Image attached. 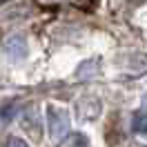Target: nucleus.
Instances as JSON below:
<instances>
[{
    "label": "nucleus",
    "instance_id": "nucleus-4",
    "mask_svg": "<svg viewBox=\"0 0 147 147\" xmlns=\"http://www.w3.org/2000/svg\"><path fill=\"white\" fill-rule=\"evenodd\" d=\"M131 127H134V131H136V134L147 136V114H134Z\"/></svg>",
    "mask_w": 147,
    "mask_h": 147
},
{
    "label": "nucleus",
    "instance_id": "nucleus-3",
    "mask_svg": "<svg viewBox=\"0 0 147 147\" xmlns=\"http://www.w3.org/2000/svg\"><path fill=\"white\" fill-rule=\"evenodd\" d=\"M100 109H102V105L96 100V98H80V100H78V111H80L83 118H87V120H96L98 114H100Z\"/></svg>",
    "mask_w": 147,
    "mask_h": 147
},
{
    "label": "nucleus",
    "instance_id": "nucleus-5",
    "mask_svg": "<svg viewBox=\"0 0 147 147\" xmlns=\"http://www.w3.org/2000/svg\"><path fill=\"white\" fill-rule=\"evenodd\" d=\"M5 147H29V145L25 143V140H20V138H9Z\"/></svg>",
    "mask_w": 147,
    "mask_h": 147
},
{
    "label": "nucleus",
    "instance_id": "nucleus-2",
    "mask_svg": "<svg viewBox=\"0 0 147 147\" xmlns=\"http://www.w3.org/2000/svg\"><path fill=\"white\" fill-rule=\"evenodd\" d=\"M2 47H5V54L11 56V58H25V56H27V40L22 36L7 38V40L2 42Z\"/></svg>",
    "mask_w": 147,
    "mask_h": 147
},
{
    "label": "nucleus",
    "instance_id": "nucleus-1",
    "mask_svg": "<svg viewBox=\"0 0 147 147\" xmlns=\"http://www.w3.org/2000/svg\"><path fill=\"white\" fill-rule=\"evenodd\" d=\"M47 127H49V136L54 140H63L69 134L71 120L67 109L58 107V105H47Z\"/></svg>",
    "mask_w": 147,
    "mask_h": 147
}]
</instances>
